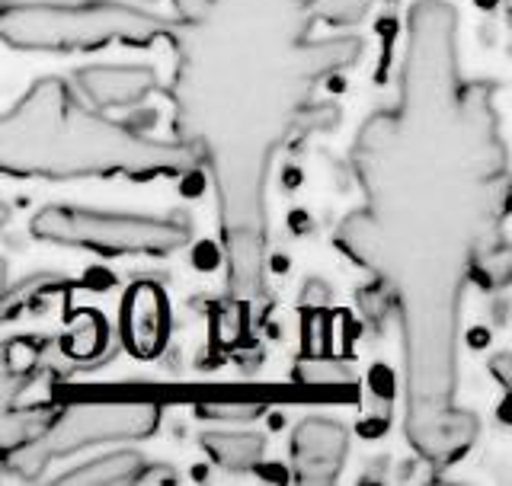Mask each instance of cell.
<instances>
[{
    "instance_id": "1",
    "label": "cell",
    "mask_w": 512,
    "mask_h": 486,
    "mask_svg": "<svg viewBox=\"0 0 512 486\" xmlns=\"http://www.w3.org/2000/svg\"><path fill=\"white\" fill-rule=\"evenodd\" d=\"M199 164V148L157 141L74 100L61 77L36 80L0 116V173L39 180L80 176H180Z\"/></svg>"
},
{
    "instance_id": "2",
    "label": "cell",
    "mask_w": 512,
    "mask_h": 486,
    "mask_svg": "<svg viewBox=\"0 0 512 486\" xmlns=\"http://www.w3.org/2000/svg\"><path fill=\"white\" fill-rule=\"evenodd\" d=\"M173 36L176 20L119 0L0 7V42L23 52H87L112 42L151 45Z\"/></svg>"
},
{
    "instance_id": "3",
    "label": "cell",
    "mask_w": 512,
    "mask_h": 486,
    "mask_svg": "<svg viewBox=\"0 0 512 486\" xmlns=\"http://www.w3.org/2000/svg\"><path fill=\"white\" fill-rule=\"evenodd\" d=\"M29 231L36 240L96 253H173L189 243L186 224L170 218L116 215L93 208L45 205L32 218Z\"/></svg>"
},
{
    "instance_id": "4",
    "label": "cell",
    "mask_w": 512,
    "mask_h": 486,
    "mask_svg": "<svg viewBox=\"0 0 512 486\" xmlns=\"http://www.w3.org/2000/svg\"><path fill=\"white\" fill-rule=\"evenodd\" d=\"M160 423V410L154 403H74L64 410L52 426L42 432L29 448L10 458V467L29 461L32 471H42L48 458L74 455L80 448L125 442V439H148Z\"/></svg>"
},
{
    "instance_id": "5",
    "label": "cell",
    "mask_w": 512,
    "mask_h": 486,
    "mask_svg": "<svg viewBox=\"0 0 512 486\" xmlns=\"http://www.w3.org/2000/svg\"><path fill=\"white\" fill-rule=\"evenodd\" d=\"M349 435L340 423L311 416L292 435V461L301 483H333L343 471Z\"/></svg>"
},
{
    "instance_id": "6",
    "label": "cell",
    "mask_w": 512,
    "mask_h": 486,
    "mask_svg": "<svg viewBox=\"0 0 512 486\" xmlns=\"http://www.w3.org/2000/svg\"><path fill=\"white\" fill-rule=\"evenodd\" d=\"M74 80L100 112L138 106L144 96L157 90V71L148 64H90L80 68Z\"/></svg>"
},
{
    "instance_id": "7",
    "label": "cell",
    "mask_w": 512,
    "mask_h": 486,
    "mask_svg": "<svg viewBox=\"0 0 512 486\" xmlns=\"http://www.w3.org/2000/svg\"><path fill=\"white\" fill-rule=\"evenodd\" d=\"M167 304L164 295L154 285H138L132 295H125V314H122V333L125 346L138 359H151L167 343Z\"/></svg>"
},
{
    "instance_id": "8",
    "label": "cell",
    "mask_w": 512,
    "mask_h": 486,
    "mask_svg": "<svg viewBox=\"0 0 512 486\" xmlns=\"http://www.w3.org/2000/svg\"><path fill=\"white\" fill-rule=\"evenodd\" d=\"M151 471V464L138 451H109L103 458H93L87 464H77L74 471L61 474L58 483H84V486H100V483H138Z\"/></svg>"
},
{
    "instance_id": "9",
    "label": "cell",
    "mask_w": 512,
    "mask_h": 486,
    "mask_svg": "<svg viewBox=\"0 0 512 486\" xmlns=\"http://www.w3.org/2000/svg\"><path fill=\"white\" fill-rule=\"evenodd\" d=\"M202 448L224 471H253L266 451V439L256 432H205Z\"/></svg>"
},
{
    "instance_id": "10",
    "label": "cell",
    "mask_w": 512,
    "mask_h": 486,
    "mask_svg": "<svg viewBox=\"0 0 512 486\" xmlns=\"http://www.w3.org/2000/svg\"><path fill=\"white\" fill-rule=\"evenodd\" d=\"M362 55V42L359 39H324V42H311L298 48V64H301V74H330V71H340L349 68L352 61Z\"/></svg>"
},
{
    "instance_id": "11",
    "label": "cell",
    "mask_w": 512,
    "mask_h": 486,
    "mask_svg": "<svg viewBox=\"0 0 512 486\" xmlns=\"http://www.w3.org/2000/svg\"><path fill=\"white\" fill-rule=\"evenodd\" d=\"M368 10H372V0H308L304 13L311 20H324L330 26H356L362 23Z\"/></svg>"
},
{
    "instance_id": "12",
    "label": "cell",
    "mask_w": 512,
    "mask_h": 486,
    "mask_svg": "<svg viewBox=\"0 0 512 486\" xmlns=\"http://www.w3.org/2000/svg\"><path fill=\"white\" fill-rule=\"evenodd\" d=\"M298 378L308 381V384H320V387H333V384H349L352 375L349 368L340 362H320V359H304L298 368Z\"/></svg>"
},
{
    "instance_id": "13",
    "label": "cell",
    "mask_w": 512,
    "mask_h": 486,
    "mask_svg": "<svg viewBox=\"0 0 512 486\" xmlns=\"http://www.w3.org/2000/svg\"><path fill=\"white\" fill-rule=\"evenodd\" d=\"M263 413L260 403H202L199 416H212V419H256Z\"/></svg>"
},
{
    "instance_id": "14",
    "label": "cell",
    "mask_w": 512,
    "mask_h": 486,
    "mask_svg": "<svg viewBox=\"0 0 512 486\" xmlns=\"http://www.w3.org/2000/svg\"><path fill=\"white\" fill-rule=\"evenodd\" d=\"M301 122L308 125V132H324V128H333L336 122H340V109L336 106H314L311 112H304Z\"/></svg>"
},
{
    "instance_id": "15",
    "label": "cell",
    "mask_w": 512,
    "mask_h": 486,
    "mask_svg": "<svg viewBox=\"0 0 512 486\" xmlns=\"http://www.w3.org/2000/svg\"><path fill=\"white\" fill-rule=\"evenodd\" d=\"M173 4L186 23H202L208 16V7H212V0H173Z\"/></svg>"
},
{
    "instance_id": "16",
    "label": "cell",
    "mask_w": 512,
    "mask_h": 486,
    "mask_svg": "<svg viewBox=\"0 0 512 486\" xmlns=\"http://www.w3.org/2000/svg\"><path fill=\"white\" fill-rule=\"evenodd\" d=\"M506 365H509V359H506V355H500V359L493 362V371H496V378H500L503 384H509V371H506Z\"/></svg>"
},
{
    "instance_id": "17",
    "label": "cell",
    "mask_w": 512,
    "mask_h": 486,
    "mask_svg": "<svg viewBox=\"0 0 512 486\" xmlns=\"http://www.w3.org/2000/svg\"><path fill=\"white\" fill-rule=\"evenodd\" d=\"M7 221H10V205H7V202H0V228H4Z\"/></svg>"
}]
</instances>
